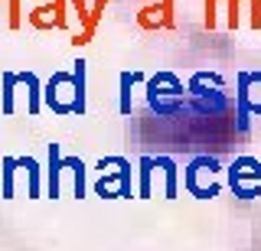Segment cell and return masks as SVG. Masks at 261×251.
<instances>
[{
  "label": "cell",
  "mask_w": 261,
  "mask_h": 251,
  "mask_svg": "<svg viewBox=\"0 0 261 251\" xmlns=\"http://www.w3.org/2000/svg\"><path fill=\"white\" fill-rule=\"evenodd\" d=\"M59 150H56V144L49 147V160H53V166H49V196H56L59 192Z\"/></svg>",
  "instance_id": "6da1fadb"
}]
</instances>
